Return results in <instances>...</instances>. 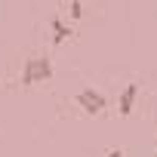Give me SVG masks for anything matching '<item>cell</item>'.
<instances>
[{
    "label": "cell",
    "instance_id": "obj_5",
    "mask_svg": "<svg viewBox=\"0 0 157 157\" xmlns=\"http://www.w3.org/2000/svg\"><path fill=\"white\" fill-rule=\"evenodd\" d=\"M83 16V6H80V0H71V19H80Z\"/></svg>",
    "mask_w": 157,
    "mask_h": 157
},
{
    "label": "cell",
    "instance_id": "obj_3",
    "mask_svg": "<svg viewBox=\"0 0 157 157\" xmlns=\"http://www.w3.org/2000/svg\"><path fill=\"white\" fill-rule=\"evenodd\" d=\"M136 99H139V83H126V86H123V93H120V114H123V117H126V114H132Z\"/></svg>",
    "mask_w": 157,
    "mask_h": 157
},
{
    "label": "cell",
    "instance_id": "obj_1",
    "mask_svg": "<svg viewBox=\"0 0 157 157\" xmlns=\"http://www.w3.org/2000/svg\"><path fill=\"white\" fill-rule=\"evenodd\" d=\"M52 77V62L46 56H31L25 65H22V86H31V83H43Z\"/></svg>",
    "mask_w": 157,
    "mask_h": 157
},
{
    "label": "cell",
    "instance_id": "obj_2",
    "mask_svg": "<svg viewBox=\"0 0 157 157\" xmlns=\"http://www.w3.org/2000/svg\"><path fill=\"white\" fill-rule=\"evenodd\" d=\"M77 105H80V111H86V114H102L105 111V96L102 93H96L93 86H86V90H80L77 93Z\"/></svg>",
    "mask_w": 157,
    "mask_h": 157
},
{
    "label": "cell",
    "instance_id": "obj_4",
    "mask_svg": "<svg viewBox=\"0 0 157 157\" xmlns=\"http://www.w3.org/2000/svg\"><path fill=\"white\" fill-rule=\"evenodd\" d=\"M49 28H52V43H56V46H59V43H65V40L71 37V28H68L62 19H52V22H49Z\"/></svg>",
    "mask_w": 157,
    "mask_h": 157
},
{
    "label": "cell",
    "instance_id": "obj_6",
    "mask_svg": "<svg viewBox=\"0 0 157 157\" xmlns=\"http://www.w3.org/2000/svg\"><path fill=\"white\" fill-rule=\"evenodd\" d=\"M105 157H123V151H120V148H114V151H108Z\"/></svg>",
    "mask_w": 157,
    "mask_h": 157
}]
</instances>
